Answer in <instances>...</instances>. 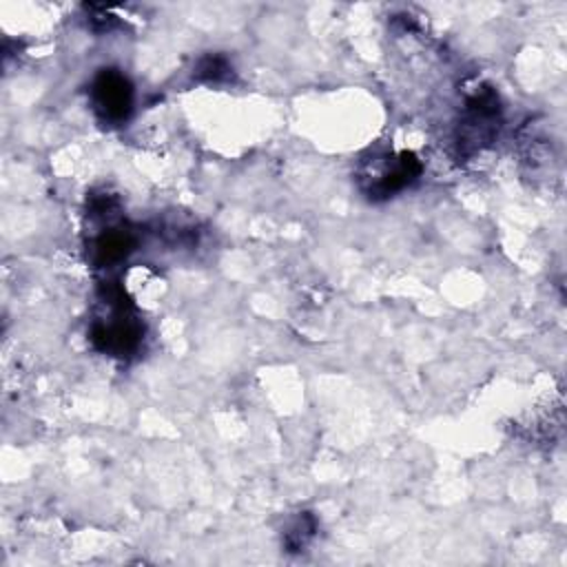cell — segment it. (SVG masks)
I'll return each instance as SVG.
<instances>
[{"label":"cell","mask_w":567,"mask_h":567,"mask_svg":"<svg viewBox=\"0 0 567 567\" xmlns=\"http://www.w3.org/2000/svg\"><path fill=\"white\" fill-rule=\"evenodd\" d=\"M95 111L109 122H122L131 113L133 91L128 80L117 71H104L93 82Z\"/></svg>","instance_id":"6da1fadb"},{"label":"cell","mask_w":567,"mask_h":567,"mask_svg":"<svg viewBox=\"0 0 567 567\" xmlns=\"http://www.w3.org/2000/svg\"><path fill=\"white\" fill-rule=\"evenodd\" d=\"M374 171L365 173V179H370V193L388 197L401 188H405L410 182L419 175V162L403 153L399 157H385V159H372Z\"/></svg>","instance_id":"7a4b0ae2"}]
</instances>
